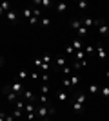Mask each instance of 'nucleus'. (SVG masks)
Here are the masks:
<instances>
[{"mask_svg":"<svg viewBox=\"0 0 109 121\" xmlns=\"http://www.w3.org/2000/svg\"><path fill=\"white\" fill-rule=\"evenodd\" d=\"M40 92L47 96V92H49V85H47V83H44V85H42V89H40Z\"/></svg>","mask_w":109,"mask_h":121,"instance_id":"nucleus-30","label":"nucleus"},{"mask_svg":"<svg viewBox=\"0 0 109 121\" xmlns=\"http://www.w3.org/2000/svg\"><path fill=\"white\" fill-rule=\"evenodd\" d=\"M57 65L60 67V69H64V67L67 65V60H66L64 56H60V58H57Z\"/></svg>","mask_w":109,"mask_h":121,"instance_id":"nucleus-14","label":"nucleus"},{"mask_svg":"<svg viewBox=\"0 0 109 121\" xmlns=\"http://www.w3.org/2000/svg\"><path fill=\"white\" fill-rule=\"evenodd\" d=\"M85 99H87V98H85V94H82V92H80V94H76V98H75V101H78V103H85Z\"/></svg>","mask_w":109,"mask_h":121,"instance_id":"nucleus-18","label":"nucleus"},{"mask_svg":"<svg viewBox=\"0 0 109 121\" xmlns=\"http://www.w3.org/2000/svg\"><path fill=\"white\" fill-rule=\"evenodd\" d=\"M42 81H44V83H47V81H49V74H47V72L42 76Z\"/></svg>","mask_w":109,"mask_h":121,"instance_id":"nucleus-40","label":"nucleus"},{"mask_svg":"<svg viewBox=\"0 0 109 121\" xmlns=\"http://www.w3.org/2000/svg\"><path fill=\"white\" fill-rule=\"evenodd\" d=\"M66 54H69V56H71V54H75V49H73V45H71V43H69V45L66 47Z\"/></svg>","mask_w":109,"mask_h":121,"instance_id":"nucleus-32","label":"nucleus"},{"mask_svg":"<svg viewBox=\"0 0 109 121\" xmlns=\"http://www.w3.org/2000/svg\"><path fill=\"white\" fill-rule=\"evenodd\" d=\"M33 16H36V18H38V16H40V11H38V9H33Z\"/></svg>","mask_w":109,"mask_h":121,"instance_id":"nucleus-41","label":"nucleus"},{"mask_svg":"<svg viewBox=\"0 0 109 121\" xmlns=\"http://www.w3.org/2000/svg\"><path fill=\"white\" fill-rule=\"evenodd\" d=\"M26 117H27V119H35V117H36V112H29V114H26Z\"/></svg>","mask_w":109,"mask_h":121,"instance_id":"nucleus-38","label":"nucleus"},{"mask_svg":"<svg viewBox=\"0 0 109 121\" xmlns=\"http://www.w3.org/2000/svg\"><path fill=\"white\" fill-rule=\"evenodd\" d=\"M2 65H4V60H2V58H0V67H2Z\"/></svg>","mask_w":109,"mask_h":121,"instance_id":"nucleus-45","label":"nucleus"},{"mask_svg":"<svg viewBox=\"0 0 109 121\" xmlns=\"http://www.w3.org/2000/svg\"><path fill=\"white\" fill-rule=\"evenodd\" d=\"M98 35H102V36H107L109 35V25L105 24V22H102V24L98 25Z\"/></svg>","mask_w":109,"mask_h":121,"instance_id":"nucleus-4","label":"nucleus"},{"mask_svg":"<svg viewBox=\"0 0 109 121\" xmlns=\"http://www.w3.org/2000/svg\"><path fill=\"white\" fill-rule=\"evenodd\" d=\"M5 91H7V89H5ZM16 99H18V98H16V92L7 91V101H9V103H16Z\"/></svg>","mask_w":109,"mask_h":121,"instance_id":"nucleus-11","label":"nucleus"},{"mask_svg":"<svg viewBox=\"0 0 109 121\" xmlns=\"http://www.w3.org/2000/svg\"><path fill=\"white\" fill-rule=\"evenodd\" d=\"M84 52L91 54V52H95V47H93V45H85V47H84Z\"/></svg>","mask_w":109,"mask_h":121,"instance_id":"nucleus-29","label":"nucleus"},{"mask_svg":"<svg viewBox=\"0 0 109 121\" xmlns=\"http://www.w3.org/2000/svg\"><path fill=\"white\" fill-rule=\"evenodd\" d=\"M57 11L58 13H66V11H67V4H64V2L57 4Z\"/></svg>","mask_w":109,"mask_h":121,"instance_id":"nucleus-16","label":"nucleus"},{"mask_svg":"<svg viewBox=\"0 0 109 121\" xmlns=\"http://www.w3.org/2000/svg\"><path fill=\"white\" fill-rule=\"evenodd\" d=\"M2 15H4V9H2V7H0V16H2Z\"/></svg>","mask_w":109,"mask_h":121,"instance_id":"nucleus-44","label":"nucleus"},{"mask_svg":"<svg viewBox=\"0 0 109 121\" xmlns=\"http://www.w3.org/2000/svg\"><path fill=\"white\" fill-rule=\"evenodd\" d=\"M35 4H40V5H46V7H49V5H51V0H42V2H40V0H36Z\"/></svg>","mask_w":109,"mask_h":121,"instance_id":"nucleus-28","label":"nucleus"},{"mask_svg":"<svg viewBox=\"0 0 109 121\" xmlns=\"http://www.w3.org/2000/svg\"><path fill=\"white\" fill-rule=\"evenodd\" d=\"M38 22H40V20H38L36 16H31V18H29V24H31V25H36Z\"/></svg>","mask_w":109,"mask_h":121,"instance_id":"nucleus-35","label":"nucleus"},{"mask_svg":"<svg viewBox=\"0 0 109 121\" xmlns=\"http://www.w3.org/2000/svg\"><path fill=\"white\" fill-rule=\"evenodd\" d=\"M87 91H89V92H93V94H98V92H100V87L96 85V83H91V85L87 87Z\"/></svg>","mask_w":109,"mask_h":121,"instance_id":"nucleus-15","label":"nucleus"},{"mask_svg":"<svg viewBox=\"0 0 109 121\" xmlns=\"http://www.w3.org/2000/svg\"><path fill=\"white\" fill-rule=\"evenodd\" d=\"M24 16H26L27 20H29V18H31V16H33V9H29V7H26V9H24Z\"/></svg>","mask_w":109,"mask_h":121,"instance_id":"nucleus-27","label":"nucleus"},{"mask_svg":"<svg viewBox=\"0 0 109 121\" xmlns=\"http://www.w3.org/2000/svg\"><path fill=\"white\" fill-rule=\"evenodd\" d=\"M78 9H87V2H85V0H80V2H78Z\"/></svg>","mask_w":109,"mask_h":121,"instance_id":"nucleus-31","label":"nucleus"},{"mask_svg":"<svg viewBox=\"0 0 109 121\" xmlns=\"http://www.w3.org/2000/svg\"><path fill=\"white\" fill-rule=\"evenodd\" d=\"M38 67H40V69H42L44 72H47V71H49V63H44V61H42V63H40Z\"/></svg>","mask_w":109,"mask_h":121,"instance_id":"nucleus-34","label":"nucleus"},{"mask_svg":"<svg viewBox=\"0 0 109 121\" xmlns=\"http://www.w3.org/2000/svg\"><path fill=\"white\" fill-rule=\"evenodd\" d=\"M0 121H5V116H4V114H0Z\"/></svg>","mask_w":109,"mask_h":121,"instance_id":"nucleus-43","label":"nucleus"},{"mask_svg":"<svg viewBox=\"0 0 109 121\" xmlns=\"http://www.w3.org/2000/svg\"><path fill=\"white\" fill-rule=\"evenodd\" d=\"M62 71H64V74H71V71H73V67L66 65V67H64V69H62Z\"/></svg>","mask_w":109,"mask_h":121,"instance_id":"nucleus-37","label":"nucleus"},{"mask_svg":"<svg viewBox=\"0 0 109 121\" xmlns=\"http://www.w3.org/2000/svg\"><path fill=\"white\" fill-rule=\"evenodd\" d=\"M42 61H44V63H49V61H51V56H49V54H44V56H42Z\"/></svg>","mask_w":109,"mask_h":121,"instance_id":"nucleus-36","label":"nucleus"},{"mask_svg":"<svg viewBox=\"0 0 109 121\" xmlns=\"http://www.w3.org/2000/svg\"><path fill=\"white\" fill-rule=\"evenodd\" d=\"M87 33H89V29H87V27H84V25L76 31V35H78V36H87Z\"/></svg>","mask_w":109,"mask_h":121,"instance_id":"nucleus-19","label":"nucleus"},{"mask_svg":"<svg viewBox=\"0 0 109 121\" xmlns=\"http://www.w3.org/2000/svg\"><path fill=\"white\" fill-rule=\"evenodd\" d=\"M5 121H15V117L13 116H5Z\"/></svg>","mask_w":109,"mask_h":121,"instance_id":"nucleus-42","label":"nucleus"},{"mask_svg":"<svg viewBox=\"0 0 109 121\" xmlns=\"http://www.w3.org/2000/svg\"><path fill=\"white\" fill-rule=\"evenodd\" d=\"M95 51L98 52V58H100L102 61L107 60V52H105V49H104V45H102V43H98V47H95Z\"/></svg>","mask_w":109,"mask_h":121,"instance_id":"nucleus-3","label":"nucleus"},{"mask_svg":"<svg viewBox=\"0 0 109 121\" xmlns=\"http://www.w3.org/2000/svg\"><path fill=\"white\" fill-rule=\"evenodd\" d=\"M85 65H87V61L84 60V61H75V65H73V67H75V69H82V67H85Z\"/></svg>","mask_w":109,"mask_h":121,"instance_id":"nucleus-25","label":"nucleus"},{"mask_svg":"<svg viewBox=\"0 0 109 121\" xmlns=\"http://www.w3.org/2000/svg\"><path fill=\"white\" fill-rule=\"evenodd\" d=\"M24 107H26V105H24V101H22V99H16V103H15V108H16V110H24Z\"/></svg>","mask_w":109,"mask_h":121,"instance_id":"nucleus-23","label":"nucleus"},{"mask_svg":"<svg viewBox=\"0 0 109 121\" xmlns=\"http://www.w3.org/2000/svg\"><path fill=\"white\" fill-rule=\"evenodd\" d=\"M24 108H26V114H29V112H36V107L33 105V103H27Z\"/></svg>","mask_w":109,"mask_h":121,"instance_id":"nucleus-21","label":"nucleus"},{"mask_svg":"<svg viewBox=\"0 0 109 121\" xmlns=\"http://www.w3.org/2000/svg\"><path fill=\"white\" fill-rule=\"evenodd\" d=\"M78 83H80V76H71V78H69V85L73 87V89H75V87H78Z\"/></svg>","mask_w":109,"mask_h":121,"instance_id":"nucleus-7","label":"nucleus"},{"mask_svg":"<svg viewBox=\"0 0 109 121\" xmlns=\"http://www.w3.org/2000/svg\"><path fill=\"white\" fill-rule=\"evenodd\" d=\"M75 58H76V61H84L85 58H84V51H75Z\"/></svg>","mask_w":109,"mask_h":121,"instance_id":"nucleus-17","label":"nucleus"},{"mask_svg":"<svg viewBox=\"0 0 109 121\" xmlns=\"http://www.w3.org/2000/svg\"><path fill=\"white\" fill-rule=\"evenodd\" d=\"M22 94H24V98L27 99V103H33V101H35V94H33L31 91H24Z\"/></svg>","mask_w":109,"mask_h":121,"instance_id":"nucleus-8","label":"nucleus"},{"mask_svg":"<svg viewBox=\"0 0 109 121\" xmlns=\"http://www.w3.org/2000/svg\"><path fill=\"white\" fill-rule=\"evenodd\" d=\"M105 76H107V78H109V71H105Z\"/></svg>","mask_w":109,"mask_h":121,"instance_id":"nucleus-46","label":"nucleus"},{"mask_svg":"<svg viewBox=\"0 0 109 121\" xmlns=\"http://www.w3.org/2000/svg\"><path fill=\"white\" fill-rule=\"evenodd\" d=\"M40 24H42V27H46V29H47V27L51 25V20H49V18H46V16H44V18H42V20H40Z\"/></svg>","mask_w":109,"mask_h":121,"instance_id":"nucleus-24","label":"nucleus"},{"mask_svg":"<svg viewBox=\"0 0 109 121\" xmlns=\"http://www.w3.org/2000/svg\"><path fill=\"white\" fill-rule=\"evenodd\" d=\"M5 18H7L11 24H16V22H18V15H16L15 11H7V13H5Z\"/></svg>","mask_w":109,"mask_h":121,"instance_id":"nucleus-5","label":"nucleus"},{"mask_svg":"<svg viewBox=\"0 0 109 121\" xmlns=\"http://www.w3.org/2000/svg\"><path fill=\"white\" fill-rule=\"evenodd\" d=\"M40 103L42 105H47V103H49V99H47L46 94H40Z\"/></svg>","mask_w":109,"mask_h":121,"instance_id":"nucleus-33","label":"nucleus"},{"mask_svg":"<svg viewBox=\"0 0 109 121\" xmlns=\"http://www.w3.org/2000/svg\"><path fill=\"white\" fill-rule=\"evenodd\" d=\"M22 116V110H16L15 108V112H13V117H20Z\"/></svg>","mask_w":109,"mask_h":121,"instance_id":"nucleus-39","label":"nucleus"},{"mask_svg":"<svg viewBox=\"0 0 109 121\" xmlns=\"http://www.w3.org/2000/svg\"><path fill=\"white\" fill-rule=\"evenodd\" d=\"M80 27H82V18H76V20H73V22H71V29L78 31Z\"/></svg>","mask_w":109,"mask_h":121,"instance_id":"nucleus-9","label":"nucleus"},{"mask_svg":"<svg viewBox=\"0 0 109 121\" xmlns=\"http://www.w3.org/2000/svg\"><path fill=\"white\" fill-rule=\"evenodd\" d=\"M71 45H73V49H75V51H82V49H84V43H82V40H80V38L73 40Z\"/></svg>","mask_w":109,"mask_h":121,"instance_id":"nucleus-6","label":"nucleus"},{"mask_svg":"<svg viewBox=\"0 0 109 121\" xmlns=\"http://www.w3.org/2000/svg\"><path fill=\"white\" fill-rule=\"evenodd\" d=\"M7 91H11V92H24L26 91V87H24V83H22L20 80L18 81H15V83H11L9 87H5Z\"/></svg>","mask_w":109,"mask_h":121,"instance_id":"nucleus-2","label":"nucleus"},{"mask_svg":"<svg viewBox=\"0 0 109 121\" xmlns=\"http://www.w3.org/2000/svg\"><path fill=\"white\" fill-rule=\"evenodd\" d=\"M100 94H102V98H109V85L102 87V89H100Z\"/></svg>","mask_w":109,"mask_h":121,"instance_id":"nucleus-22","label":"nucleus"},{"mask_svg":"<svg viewBox=\"0 0 109 121\" xmlns=\"http://www.w3.org/2000/svg\"><path fill=\"white\" fill-rule=\"evenodd\" d=\"M82 25H84V27H87V29H89V27H93V25H95V18H84Z\"/></svg>","mask_w":109,"mask_h":121,"instance_id":"nucleus-12","label":"nucleus"},{"mask_svg":"<svg viewBox=\"0 0 109 121\" xmlns=\"http://www.w3.org/2000/svg\"><path fill=\"white\" fill-rule=\"evenodd\" d=\"M57 98L60 103H64V101H67V92H64V91H58L57 92Z\"/></svg>","mask_w":109,"mask_h":121,"instance_id":"nucleus-10","label":"nucleus"},{"mask_svg":"<svg viewBox=\"0 0 109 121\" xmlns=\"http://www.w3.org/2000/svg\"><path fill=\"white\" fill-rule=\"evenodd\" d=\"M0 7L4 9V13H5V11H11V4H9V2H2V4H0Z\"/></svg>","mask_w":109,"mask_h":121,"instance_id":"nucleus-26","label":"nucleus"},{"mask_svg":"<svg viewBox=\"0 0 109 121\" xmlns=\"http://www.w3.org/2000/svg\"><path fill=\"white\" fill-rule=\"evenodd\" d=\"M73 110L80 114V112H84V105H82V103H78V101H73Z\"/></svg>","mask_w":109,"mask_h":121,"instance_id":"nucleus-13","label":"nucleus"},{"mask_svg":"<svg viewBox=\"0 0 109 121\" xmlns=\"http://www.w3.org/2000/svg\"><path fill=\"white\" fill-rule=\"evenodd\" d=\"M36 117H38V119H42V121H49L51 114H49V108H47V105L36 107Z\"/></svg>","mask_w":109,"mask_h":121,"instance_id":"nucleus-1","label":"nucleus"},{"mask_svg":"<svg viewBox=\"0 0 109 121\" xmlns=\"http://www.w3.org/2000/svg\"><path fill=\"white\" fill-rule=\"evenodd\" d=\"M16 76H18V80H20V81H22V80H26V78H27V71H26V69H20Z\"/></svg>","mask_w":109,"mask_h":121,"instance_id":"nucleus-20","label":"nucleus"}]
</instances>
